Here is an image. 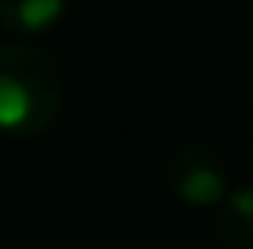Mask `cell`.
<instances>
[{"instance_id":"6da1fadb","label":"cell","mask_w":253,"mask_h":249,"mask_svg":"<svg viewBox=\"0 0 253 249\" xmlns=\"http://www.w3.org/2000/svg\"><path fill=\"white\" fill-rule=\"evenodd\" d=\"M63 107L59 63L37 44H0V132L15 140L41 136Z\"/></svg>"},{"instance_id":"7a4b0ae2","label":"cell","mask_w":253,"mask_h":249,"mask_svg":"<svg viewBox=\"0 0 253 249\" xmlns=\"http://www.w3.org/2000/svg\"><path fill=\"white\" fill-rule=\"evenodd\" d=\"M165 179H169L172 194L195 209H209V205L216 209L228 198V169L216 158V150L202 147V143H187L172 154Z\"/></svg>"},{"instance_id":"3957f363","label":"cell","mask_w":253,"mask_h":249,"mask_svg":"<svg viewBox=\"0 0 253 249\" xmlns=\"http://www.w3.org/2000/svg\"><path fill=\"white\" fill-rule=\"evenodd\" d=\"M213 235L224 249H253V183L228 191L213 213Z\"/></svg>"},{"instance_id":"277c9868","label":"cell","mask_w":253,"mask_h":249,"mask_svg":"<svg viewBox=\"0 0 253 249\" xmlns=\"http://www.w3.org/2000/svg\"><path fill=\"white\" fill-rule=\"evenodd\" d=\"M70 0H0V30L41 33L66 15Z\"/></svg>"}]
</instances>
